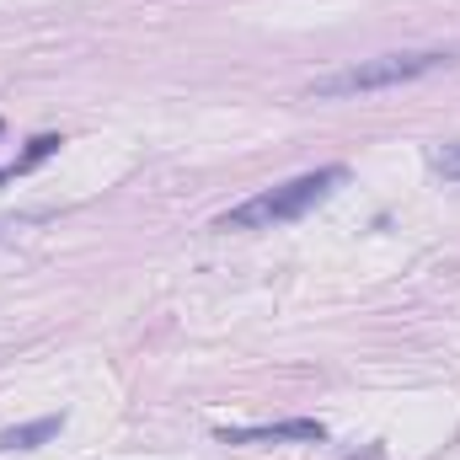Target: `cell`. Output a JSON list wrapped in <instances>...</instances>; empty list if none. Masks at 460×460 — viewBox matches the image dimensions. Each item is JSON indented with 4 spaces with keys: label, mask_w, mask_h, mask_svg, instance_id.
<instances>
[{
    "label": "cell",
    "mask_w": 460,
    "mask_h": 460,
    "mask_svg": "<svg viewBox=\"0 0 460 460\" xmlns=\"http://www.w3.org/2000/svg\"><path fill=\"white\" fill-rule=\"evenodd\" d=\"M460 65V49H396V54H375V59H353L343 70H327L305 86L311 102H353V97H375L391 86H412L434 70Z\"/></svg>",
    "instance_id": "1"
},
{
    "label": "cell",
    "mask_w": 460,
    "mask_h": 460,
    "mask_svg": "<svg viewBox=\"0 0 460 460\" xmlns=\"http://www.w3.org/2000/svg\"><path fill=\"white\" fill-rule=\"evenodd\" d=\"M348 182V166H322V172H305V177H289L246 204H235L230 215L215 220V230H279V226H295L305 220L316 204H327L338 188Z\"/></svg>",
    "instance_id": "2"
},
{
    "label": "cell",
    "mask_w": 460,
    "mask_h": 460,
    "mask_svg": "<svg viewBox=\"0 0 460 460\" xmlns=\"http://www.w3.org/2000/svg\"><path fill=\"white\" fill-rule=\"evenodd\" d=\"M226 445H322L327 429L316 418H289V423H262V429H220Z\"/></svg>",
    "instance_id": "3"
},
{
    "label": "cell",
    "mask_w": 460,
    "mask_h": 460,
    "mask_svg": "<svg viewBox=\"0 0 460 460\" xmlns=\"http://www.w3.org/2000/svg\"><path fill=\"white\" fill-rule=\"evenodd\" d=\"M59 429H65V418H38V423H22V429H5L0 450H38V445L59 439Z\"/></svg>",
    "instance_id": "4"
},
{
    "label": "cell",
    "mask_w": 460,
    "mask_h": 460,
    "mask_svg": "<svg viewBox=\"0 0 460 460\" xmlns=\"http://www.w3.org/2000/svg\"><path fill=\"white\" fill-rule=\"evenodd\" d=\"M429 166H434L439 177H450V182H456V177H460V145H445V150H434V155H429Z\"/></svg>",
    "instance_id": "5"
}]
</instances>
